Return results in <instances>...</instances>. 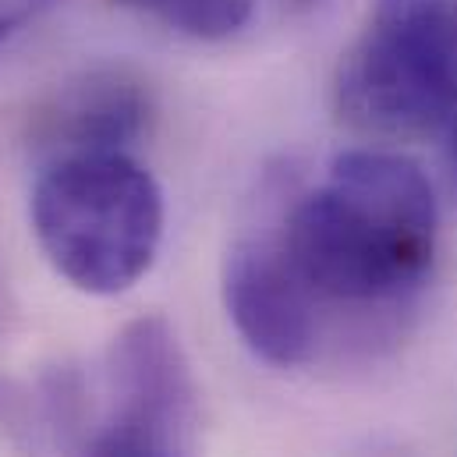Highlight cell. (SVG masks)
<instances>
[{"label": "cell", "instance_id": "obj_6", "mask_svg": "<svg viewBox=\"0 0 457 457\" xmlns=\"http://www.w3.org/2000/svg\"><path fill=\"white\" fill-rule=\"evenodd\" d=\"M149 86L128 68H93L64 82L32 120V142L57 156L79 153H131L149 131Z\"/></svg>", "mask_w": 457, "mask_h": 457}, {"label": "cell", "instance_id": "obj_4", "mask_svg": "<svg viewBox=\"0 0 457 457\" xmlns=\"http://www.w3.org/2000/svg\"><path fill=\"white\" fill-rule=\"evenodd\" d=\"M224 309L262 361L295 369L320 351V298L287 262L280 241H237L224 262Z\"/></svg>", "mask_w": 457, "mask_h": 457}, {"label": "cell", "instance_id": "obj_8", "mask_svg": "<svg viewBox=\"0 0 457 457\" xmlns=\"http://www.w3.org/2000/svg\"><path fill=\"white\" fill-rule=\"evenodd\" d=\"M54 4L57 0H0V46L25 25H32L39 14H46Z\"/></svg>", "mask_w": 457, "mask_h": 457}, {"label": "cell", "instance_id": "obj_2", "mask_svg": "<svg viewBox=\"0 0 457 457\" xmlns=\"http://www.w3.org/2000/svg\"><path fill=\"white\" fill-rule=\"evenodd\" d=\"M163 192L131 153L46 160L29 224L46 262L79 291L111 298L135 287L163 241Z\"/></svg>", "mask_w": 457, "mask_h": 457}, {"label": "cell", "instance_id": "obj_5", "mask_svg": "<svg viewBox=\"0 0 457 457\" xmlns=\"http://www.w3.org/2000/svg\"><path fill=\"white\" fill-rule=\"evenodd\" d=\"M107 419L185 444L195 422V383L178 334L160 316L128 323L107 354Z\"/></svg>", "mask_w": 457, "mask_h": 457}, {"label": "cell", "instance_id": "obj_10", "mask_svg": "<svg viewBox=\"0 0 457 457\" xmlns=\"http://www.w3.org/2000/svg\"><path fill=\"white\" fill-rule=\"evenodd\" d=\"M284 4H287L291 11H309V7H316L320 0H284Z\"/></svg>", "mask_w": 457, "mask_h": 457}, {"label": "cell", "instance_id": "obj_1", "mask_svg": "<svg viewBox=\"0 0 457 457\" xmlns=\"http://www.w3.org/2000/svg\"><path fill=\"white\" fill-rule=\"evenodd\" d=\"M305 287L334 305H386L422 287L440 241L429 178L386 149H347L277 237Z\"/></svg>", "mask_w": 457, "mask_h": 457}, {"label": "cell", "instance_id": "obj_9", "mask_svg": "<svg viewBox=\"0 0 457 457\" xmlns=\"http://www.w3.org/2000/svg\"><path fill=\"white\" fill-rule=\"evenodd\" d=\"M447 156H451V167L457 170V114H454V120L447 124Z\"/></svg>", "mask_w": 457, "mask_h": 457}, {"label": "cell", "instance_id": "obj_7", "mask_svg": "<svg viewBox=\"0 0 457 457\" xmlns=\"http://www.w3.org/2000/svg\"><path fill=\"white\" fill-rule=\"evenodd\" d=\"M114 4L199 43H220L237 36L255 14V0H114Z\"/></svg>", "mask_w": 457, "mask_h": 457}, {"label": "cell", "instance_id": "obj_3", "mask_svg": "<svg viewBox=\"0 0 457 457\" xmlns=\"http://www.w3.org/2000/svg\"><path fill=\"white\" fill-rule=\"evenodd\" d=\"M344 124L376 138H426L457 114V0H372L365 32L341 57Z\"/></svg>", "mask_w": 457, "mask_h": 457}]
</instances>
